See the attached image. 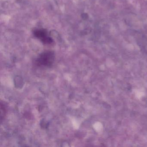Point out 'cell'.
Masks as SVG:
<instances>
[{"mask_svg":"<svg viewBox=\"0 0 147 147\" xmlns=\"http://www.w3.org/2000/svg\"><path fill=\"white\" fill-rule=\"evenodd\" d=\"M55 54L52 51L42 53L35 61V64L39 67L50 68L55 62Z\"/></svg>","mask_w":147,"mask_h":147,"instance_id":"1","label":"cell"},{"mask_svg":"<svg viewBox=\"0 0 147 147\" xmlns=\"http://www.w3.org/2000/svg\"><path fill=\"white\" fill-rule=\"evenodd\" d=\"M1 122L5 119L7 113V108L5 105L2 102H1Z\"/></svg>","mask_w":147,"mask_h":147,"instance_id":"2","label":"cell"}]
</instances>
